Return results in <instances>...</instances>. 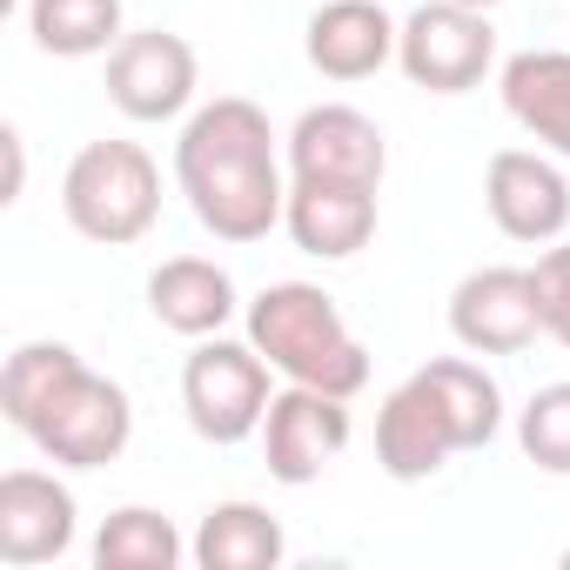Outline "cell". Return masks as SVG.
<instances>
[{
	"label": "cell",
	"instance_id": "obj_22",
	"mask_svg": "<svg viewBox=\"0 0 570 570\" xmlns=\"http://www.w3.org/2000/svg\"><path fill=\"white\" fill-rule=\"evenodd\" d=\"M517 443L543 476H570V383H543L517 410Z\"/></svg>",
	"mask_w": 570,
	"mask_h": 570
},
{
	"label": "cell",
	"instance_id": "obj_20",
	"mask_svg": "<svg viewBox=\"0 0 570 570\" xmlns=\"http://www.w3.org/2000/svg\"><path fill=\"white\" fill-rule=\"evenodd\" d=\"M181 557H188L181 530L148 503H121L95 530V570H175Z\"/></svg>",
	"mask_w": 570,
	"mask_h": 570
},
{
	"label": "cell",
	"instance_id": "obj_3",
	"mask_svg": "<svg viewBox=\"0 0 570 570\" xmlns=\"http://www.w3.org/2000/svg\"><path fill=\"white\" fill-rule=\"evenodd\" d=\"M248 343L268 356L282 383H309L330 396H363L370 390V350L343 323L336 296L316 282H268L248 303Z\"/></svg>",
	"mask_w": 570,
	"mask_h": 570
},
{
	"label": "cell",
	"instance_id": "obj_14",
	"mask_svg": "<svg viewBox=\"0 0 570 570\" xmlns=\"http://www.w3.org/2000/svg\"><path fill=\"white\" fill-rule=\"evenodd\" d=\"M396 35H403V21L383 0H323L309 14L303 48L323 81H370L396 61Z\"/></svg>",
	"mask_w": 570,
	"mask_h": 570
},
{
	"label": "cell",
	"instance_id": "obj_9",
	"mask_svg": "<svg viewBox=\"0 0 570 570\" xmlns=\"http://www.w3.org/2000/svg\"><path fill=\"white\" fill-rule=\"evenodd\" d=\"M450 336L470 356H523L543 336L530 268H510V262L470 268L456 289H450Z\"/></svg>",
	"mask_w": 570,
	"mask_h": 570
},
{
	"label": "cell",
	"instance_id": "obj_8",
	"mask_svg": "<svg viewBox=\"0 0 570 570\" xmlns=\"http://www.w3.org/2000/svg\"><path fill=\"white\" fill-rule=\"evenodd\" d=\"M356 423H350V396H330V390H309V383H289L268 396V416H262V463L275 483L289 490H309L343 450H350Z\"/></svg>",
	"mask_w": 570,
	"mask_h": 570
},
{
	"label": "cell",
	"instance_id": "obj_15",
	"mask_svg": "<svg viewBox=\"0 0 570 570\" xmlns=\"http://www.w3.org/2000/svg\"><path fill=\"white\" fill-rule=\"evenodd\" d=\"M282 228L296 235L303 255L350 262V255H363L370 235H376V188H363V181H289Z\"/></svg>",
	"mask_w": 570,
	"mask_h": 570
},
{
	"label": "cell",
	"instance_id": "obj_10",
	"mask_svg": "<svg viewBox=\"0 0 570 570\" xmlns=\"http://www.w3.org/2000/svg\"><path fill=\"white\" fill-rule=\"evenodd\" d=\"M195 81H202L195 48H188L181 35H168V28L121 35V48L108 55V101H115L128 121H141V128L188 115Z\"/></svg>",
	"mask_w": 570,
	"mask_h": 570
},
{
	"label": "cell",
	"instance_id": "obj_1",
	"mask_svg": "<svg viewBox=\"0 0 570 570\" xmlns=\"http://www.w3.org/2000/svg\"><path fill=\"white\" fill-rule=\"evenodd\" d=\"M175 181L215 242H262L289 208L275 128L248 95H215L208 108L188 115L175 141Z\"/></svg>",
	"mask_w": 570,
	"mask_h": 570
},
{
	"label": "cell",
	"instance_id": "obj_2",
	"mask_svg": "<svg viewBox=\"0 0 570 570\" xmlns=\"http://www.w3.org/2000/svg\"><path fill=\"white\" fill-rule=\"evenodd\" d=\"M503 430V390L470 356H436L403 376L376 410V463L390 483H430L450 456L490 450Z\"/></svg>",
	"mask_w": 570,
	"mask_h": 570
},
{
	"label": "cell",
	"instance_id": "obj_11",
	"mask_svg": "<svg viewBox=\"0 0 570 570\" xmlns=\"http://www.w3.org/2000/svg\"><path fill=\"white\" fill-rule=\"evenodd\" d=\"M390 175V141L383 128L350 108V101H323L303 108V121L289 128V181H363L383 188Z\"/></svg>",
	"mask_w": 570,
	"mask_h": 570
},
{
	"label": "cell",
	"instance_id": "obj_21",
	"mask_svg": "<svg viewBox=\"0 0 570 570\" xmlns=\"http://www.w3.org/2000/svg\"><path fill=\"white\" fill-rule=\"evenodd\" d=\"M75 363H81V356H75L68 343H21V350L8 356V370H0V410H8V423L28 430V416L48 403V390H55Z\"/></svg>",
	"mask_w": 570,
	"mask_h": 570
},
{
	"label": "cell",
	"instance_id": "obj_25",
	"mask_svg": "<svg viewBox=\"0 0 570 570\" xmlns=\"http://www.w3.org/2000/svg\"><path fill=\"white\" fill-rule=\"evenodd\" d=\"M463 8H483V14H490V8H503V0H463Z\"/></svg>",
	"mask_w": 570,
	"mask_h": 570
},
{
	"label": "cell",
	"instance_id": "obj_23",
	"mask_svg": "<svg viewBox=\"0 0 570 570\" xmlns=\"http://www.w3.org/2000/svg\"><path fill=\"white\" fill-rule=\"evenodd\" d=\"M530 282H537V316H543V336L570 350V242L543 248L530 262Z\"/></svg>",
	"mask_w": 570,
	"mask_h": 570
},
{
	"label": "cell",
	"instance_id": "obj_19",
	"mask_svg": "<svg viewBox=\"0 0 570 570\" xmlns=\"http://www.w3.org/2000/svg\"><path fill=\"white\" fill-rule=\"evenodd\" d=\"M28 35L55 61H88L121 48V0H28Z\"/></svg>",
	"mask_w": 570,
	"mask_h": 570
},
{
	"label": "cell",
	"instance_id": "obj_4",
	"mask_svg": "<svg viewBox=\"0 0 570 570\" xmlns=\"http://www.w3.org/2000/svg\"><path fill=\"white\" fill-rule=\"evenodd\" d=\"M61 215L101 248H128L161 222V168L141 141H88L61 175Z\"/></svg>",
	"mask_w": 570,
	"mask_h": 570
},
{
	"label": "cell",
	"instance_id": "obj_12",
	"mask_svg": "<svg viewBox=\"0 0 570 570\" xmlns=\"http://www.w3.org/2000/svg\"><path fill=\"white\" fill-rule=\"evenodd\" d=\"M483 208L510 242H563L570 181L543 148H497L483 168Z\"/></svg>",
	"mask_w": 570,
	"mask_h": 570
},
{
	"label": "cell",
	"instance_id": "obj_7",
	"mask_svg": "<svg viewBox=\"0 0 570 570\" xmlns=\"http://www.w3.org/2000/svg\"><path fill=\"white\" fill-rule=\"evenodd\" d=\"M396 68L423 95H470L497 68V28L483 8H463V0H423L396 35Z\"/></svg>",
	"mask_w": 570,
	"mask_h": 570
},
{
	"label": "cell",
	"instance_id": "obj_24",
	"mask_svg": "<svg viewBox=\"0 0 570 570\" xmlns=\"http://www.w3.org/2000/svg\"><path fill=\"white\" fill-rule=\"evenodd\" d=\"M0 155H8V188H0V202H21V188H28V148H21V128H0Z\"/></svg>",
	"mask_w": 570,
	"mask_h": 570
},
{
	"label": "cell",
	"instance_id": "obj_26",
	"mask_svg": "<svg viewBox=\"0 0 570 570\" xmlns=\"http://www.w3.org/2000/svg\"><path fill=\"white\" fill-rule=\"evenodd\" d=\"M563 570H570V550H563Z\"/></svg>",
	"mask_w": 570,
	"mask_h": 570
},
{
	"label": "cell",
	"instance_id": "obj_6",
	"mask_svg": "<svg viewBox=\"0 0 570 570\" xmlns=\"http://www.w3.org/2000/svg\"><path fill=\"white\" fill-rule=\"evenodd\" d=\"M268 356L255 343H228V336H202L195 356L181 363V410H188V430L202 443H248L262 436V416H268Z\"/></svg>",
	"mask_w": 570,
	"mask_h": 570
},
{
	"label": "cell",
	"instance_id": "obj_16",
	"mask_svg": "<svg viewBox=\"0 0 570 570\" xmlns=\"http://www.w3.org/2000/svg\"><path fill=\"white\" fill-rule=\"evenodd\" d=\"M148 309H155L161 330L202 343V336H222L235 323L242 296H235V282H228L222 262H208V255H168L148 275Z\"/></svg>",
	"mask_w": 570,
	"mask_h": 570
},
{
	"label": "cell",
	"instance_id": "obj_18",
	"mask_svg": "<svg viewBox=\"0 0 570 570\" xmlns=\"http://www.w3.org/2000/svg\"><path fill=\"white\" fill-rule=\"evenodd\" d=\"M188 557L202 570H275L282 557H289V537H282V523L262 510V503H215L188 543Z\"/></svg>",
	"mask_w": 570,
	"mask_h": 570
},
{
	"label": "cell",
	"instance_id": "obj_5",
	"mask_svg": "<svg viewBox=\"0 0 570 570\" xmlns=\"http://www.w3.org/2000/svg\"><path fill=\"white\" fill-rule=\"evenodd\" d=\"M21 436H28L48 463H61V470H101V463H115V456L128 450V436H135V403H128V390H121L115 376L75 363V370L48 390V403L28 416Z\"/></svg>",
	"mask_w": 570,
	"mask_h": 570
},
{
	"label": "cell",
	"instance_id": "obj_17",
	"mask_svg": "<svg viewBox=\"0 0 570 570\" xmlns=\"http://www.w3.org/2000/svg\"><path fill=\"white\" fill-rule=\"evenodd\" d=\"M497 88H503V115H510L530 141H543L550 155L570 161V55H557V48H523V55L503 61Z\"/></svg>",
	"mask_w": 570,
	"mask_h": 570
},
{
	"label": "cell",
	"instance_id": "obj_13",
	"mask_svg": "<svg viewBox=\"0 0 570 570\" xmlns=\"http://www.w3.org/2000/svg\"><path fill=\"white\" fill-rule=\"evenodd\" d=\"M75 490L48 470H8L0 476V563L8 570H41L75 550Z\"/></svg>",
	"mask_w": 570,
	"mask_h": 570
}]
</instances>
